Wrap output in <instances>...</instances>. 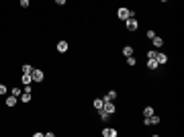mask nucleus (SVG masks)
<instances>
[{
	"instance_id": "nucleus-1",
	"label": "nucleus",
	"mask_w": 184,
	"mask_h": 137,
	"mask_svg": "<svg viewBox=\"0 0 184 137\" xmlns=\"http://www.w3.org/2000/svg\"><path fill=\"white\" fill-rule=\"evenodd\" d=\"M117 14H119V18H121V20H127V18H131V16H135V12H133V10H129V8H119V10H117Z\"/></svg>"
},
{
	"instance_id": "nucleus-2",
	"label": "nucleus",
	"mask_w": 184,
	"mask_h": 137,
	"mask_svg": "<svg viewBox=\"0 0 184 137\" xmlns=\"http://www.w3.org/2000/svg\"><path fill=\"white\" fill-rule=\"evenodd\" d=\"M125 25H127V31H137V29H139V22L135 20V16L127 18V20H125Z\"/></svg>"
},
{
	"instance_id": "nucleus-3",
	"label": "nucleus",
	"mask_w": 184,
	"mask_h": 137,
	"mask_svg": "<svg viewBox=\"0 0 184 137\" xmlns=\"http://www.w3.org/2000/svg\"><path fill=\"white\" fill-rule=\"evenodd\" d=\"M157 123H159V117H157V115H149V117L143 119V125H145V127H149V125H157Z\"/></svg>"
},
{
	"instance_id": "nucleus-4",
	"label": "nucleus",
	"mask_w": 184,
	"mask_h": 137,
	"mask_svg": "<svg viewBox=\"0 0 184 137\" xmlns=\"http://www.w3.org/2000/svg\"><path fill=\"white\" fill-rule=\"evenodd\" d=\"M31 78H33V82H43L45 74H43V70H33L31 72Z\"/></svg>"
},
{
	"instance_id": "nucleus-5",
	"label": "nucleus",
	"mask_w": 184,
	"mask_h": 137,
	"mask_svg": "<svg viewBox=\"0 0 184 137\" xmlns=\"http://www.w3.org/2000/svg\"><path fill=\"white\" fill-rule=\"evenodd\" d=\"M102 135H104V137H117V135H119V131H114L112 127H106V129L102 131Z\"/></svg>"
},
{
	"instance_id": "nucleus-6",
	"label": "nucleus",
	"mask_w": 184,
	"mask_h": 137,
	"mask_svg": "<svg viewBox=\"0 0 184 137\" xmlns=\"http://www.w3.org/2000/svg\"><path fill=\"white\" fill-rule=\"evenodd\" d=\"M155 61H157V65H164V63H168V55L166 53H157Z\"/></svg>"
},
{
	"instance_id": "nucleus-7",
	"label": "nucleus",
	"mask_w": 184,
	"mask_h": 137,
	"mask_svg": "<svg viewBox=\"0 0 184 137\" xmlns=\"http://www.w3.org/2000/svg\"><path fill=\"white\" fill-rule=\"evenodd\" d=\"M151 43H153V47H155V49H159V47H162V45H164V39L155 35V37L151 39Z\"/></svg>"
},
{
	"instance_id": "nucleus-8",
	"label": "nucleus",
	"mask_w": 184,
	"mask_h": 137,
	"mask_svg": "<svg viewBox=\"0 0 184 137\" xmlns=\"http://www.w3.org/2000/svg\"><path fill=\"white\" fill-rule=\"evenodd\" d=\"M67 49H70V47H67L65 41H59V43H57V51H59V53H65Z\"/></svg>"
},
{
	"instance_id": "nucleus-9",
	"label": "nucleus",
	"mask_w": 184,
	"mask_h": 137,
	"mask_svg": "<svg viewBox=\"0 0 184 137\" xmlns=\"http://www.w3.org/2000/svg\"><path fill=\"white\" fill-rule=\"evenodd\" d=\"M92 104H94L96 110H100V108L104 106V98H94V102H92Z\"/></svg>"
},
{
	"instance_id": "nucleus-10",
	"label": "nucleus",
	"mask_w": 184,
	"mask_h": 137,
	"mask_svg": "<svg viewBox=\"0 0 184 137\" xmlns=\"http://www.w3.org/2000/svg\"><path fill=\"white\" fill-rule=\"evenodd\" d=\"M114 98H117V92H114V90L106 92V96H104V100H110V102H114Z\"/></svg>"
},
{
	"instance_id": "nucleus-11",
	"label": "nucleus",
	"mask_w": 184,
	"mask_h": 137,
	"mask_svg": "<svg viewBox=\"0 0 184 137\" xmlns=\"http://www.w3.org/2000/svg\"><path fill=\"white\" fill-rule=\"evenodd\" d=\"M14 104H16V96H14V94H10V96L6 98V106H14Z\"/></svg>"
},
{
	"instance_id": "nucleus-12",
	"label": "nucleus",
	"mask_w": 184,
	"mask_h": 137,
	"mask_svg": "<svg viewBox=\"0 0 184 137\" xmlns=\"http://www.w3.org/2000/svg\"><path fill=\"white\" fill-rule=\"evenodd\" d=\"M20 100L22 102H29L31 100V92H27V90H25V92H20Z\"/></svg>"
},
{
	"instance_id": "nucleus-13",
	"label": "nucleus",
	"mask_w": 184,
	"mask_h": 137,
	"mask_svg": "<svg viewBox=\"0 0 184 137\" xmlns=\"http://www.w3.org/2000/svg\"><path fill=\"white\" fill-rule=\"evenodd\" d=\"M31 82H33V78H31V74H22V84H25V86H27V84H31Z\"/></svg>"
},
{
	"instance_id": "nucleus-14",
	"label": "nucleus",
	"mask_w": 184,
	"mask_h": 137,
	"mask_svg": "<svg viewBox=\"0 0 184 137\" xmlns=\"http://www.w3.org/2000/svg\"><path fill=\"white\" fill-rule=\"evenodd\" d=\"M123 55H125V57L133 55V49H131V45H127V47H123Z\"/></svg>"
},
{
	"instance_id": "nucleus-15",
	"label": "nucleus",
	"mask_w": 184,
	"mask_h": 137,
	"mask_svg": "<svg viewBox=\"0 0 184 137\" xmlns=\"http://www.w3.org/2000/svg\"><path fill=\"white\" fill-rule=\"evenodd\" d=\"M147 67H149V70H155V67H157V61H155V59H147Z\"/></svg>"
},
{
	"instance_id": "nucleus-16",
	"label": "nucleus",
	"mask_w": 184,
	"mask_h": 137,
	"mask_svg": "<svg viewBox=\"0 0 184 137\" xmlns=\"http://www.w3.org/2000/svg\"><path fill=\"white\" fill-rule=\"evenodd\" d=\"M31 72H33V65H29V63L22 65V74H31Z\"/></svg>"
},
{
	"instance_id": "nucleus-17",
	"label": "nucleus",
	"mask_w": 184,
	"mask_h": 137,
	"mask_svg": "<svg viewBox=\"0 0 184 137\" xmlns=\"http://www.w3.org/2000/svg\"><path fill=\"white\" fill-rule=\"evenodd\" d=\"M143 115H145V117L153 115V106H145V108H143Z\"/></svg>"
},
{
	"instance_id": "nucleus-18",
	"label": "nucleus",
	"mask_w": 184,
	"mask_h": 137,
	"mask_svg": "<svg viewBox=\"0 0 184 137\" xmlns=\"http://www.w3.org/2000/svg\"><path fill=\"white\" fill-rule=\"evenodd\" d=\"M147 57H149V59H155V57H157V51H155V49H149V51H147Z\"/></svg>"
},
{
	"instance_id": "nucleus-19",
	"label": "nucleus",
	"mask_w": 184,
	"mask_h": 137,
	"mask_svg": "<svg viewBox=\"0 0 184 137\" xmlns=\"http://www.w3.org/2000/svg\"><path fill=\"white\" fill-rule=\"evenodd\" d=\"M6 92H8V88H6L4 84H0V96H4Z\"/></svg>"
},
{
	"instance_id": "nucleus-20",
	"label": "nucleus",
	"mask_w": 184,
	"mask_h": 137,
	"mask_svg": "<svg viewBox=\"0 0 184 137\" xmlns=\"http://www.w3.org/2000/svg\"><path fill=\"white\" fill-rule=\"evenodd\" d=\"M127 65H135V57H133V55L127 57Z\"/></svg>"
},
{
	"instance_id": "nucleus-21",
	"label": "nucleus",
	"mask_w": 184,
	"mask_h": 137,
	"mask_svg": "<svg viewBox=\"0 0 184 137\" xmlns=\"http://www.w3.org/2000/svg\"><path fill=\"white\" fill-rule=\"evenodd\" d=\"M10 94H14V96H20V88H12V92Z\"/></svg>"
},
{
	"instance_id": "nucleus-22",
	"label": "nucleus",
	"mask_w": 184,
	"mask_h": 137,
	"mask_svg": "<svg viewBox=\"0 0 184 137\" xmlns=\"http://www.w3.org/2000/svg\"><path fill=\"white\" fill-rule=\"evenodd\" d=\"M29 4H31V2H29V0H20V6H22V8H27Z\"/></svg>"
},
{
	"instance_id": "nucleus-23",
	"label": "nucleus",
	"mask_w": 184,
	"mask_h": 137,
	"mask_svg": "<svg viewBox=\"0 0 184 137\" xmlns=\"http://www.w3.org/2000/svg\"><path fill=\"white\" fill-rule=\"evenodd\" d=\"M153 37H155V31H147V39H149V41H151V39H153Z\"/></svg>"
},
{
	"instance_id": "nucleus-24",
	"label": "nucleus",
	"mask_w": 184,
	"mask_h": 137,
	"mask_svg": "<svg viewBox=\"0 0 184 137\" xmlns=\"http://www.w3.org/2000/svg\"><path fill=\"white\" fill-rule=\"evenodd\" d=\"M55 4H59V6H63V4H65V0H55Z\"/></svg>"
},
{
	"instance_id": "nucleus-25",
	"label": "nucleus",
	"mask_w": 184,
	"mask_h": 137,
	"mask_svg": "<svg viewBox=\"0 0 184 137\" xmlns=\"http://www.w3.org/2000/svg\"><path fill=\"white\" fill-rule=\"evenodd\" d=\"M162 2H168V0H162Z\"/></svg>"
}]
</instances>
